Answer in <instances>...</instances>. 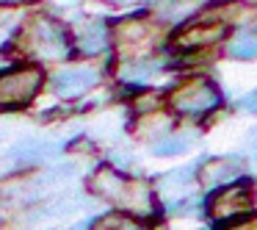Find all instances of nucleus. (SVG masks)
Listing matches in <instances>:
<instances>
[{
  "mask_svg": "<svg viewBox=\"0 0 257 230\" xmlns=\"http://www.w3.org/2000/svg\"><path fill=\"white\" fill-rule=\"evenodd\" d=\"M152 36L150 25L144 23V20H127V23H122L116 28V42L127 50V47H139L144 45L147 39Z\"/></svg>",
  "mask_w": 257,
  "mask_h": 230,
  "instance_id": "1a4fd4ad",
  "label": "nucleus"
},
{
  "mask_svg": "<svg viewBox=\"0 0 257 230\" xmlns=\"http://www.w3.org/2000/svg\"><path fill=\"white\" fill-rule=\"evenodd\" d=\"M227 56L243 58V61L257 58V28H243V31H238V34L229 39V45H227Z\"/></svg>",
  "mask_w": 257,
  "mask_h": 230,
  "instance_id": "9d476101",
  "label": "nucleus"
},
{
  "mask_svg": "<svg viewBox=\"0 0 257 230\" xmlns=\"http://www.w3.org/2000/svg\"><path fill=\"white\" fill-rule=\"evenodd\" d=\"M91 230H147V224L130 213H108V216L97 219Z\"/></svg>",
  "mask_w": 257,
  "mask_h": 230,
  "instance_id": "f8f14e48",
  "label": "nucleus"
},
{
  "mask_svg": "<svg viewBox=\"0 0 257 230\" xmlns=\"http://www.w3.org/2000/svg\"><path fill=\"white\" fill-rule=\"evenodd\" d=\"M199 3L202 0H169L166 6H163V20H177L183 14H191Z\"/></svg>",
  "mask_w": 257,
  "mask_h": 230,
  "instance_id": "4468645a",
  "label": "nucleus"
},
{
  "mask_svg": "<svg viewBox=\"0 0 257 230\" xmlns=\"http://www.w3.org/2000/svg\"><path fill=\"white\" fill-rule=\"evenodd\" d=\"M238 178V164L235 161H224V158H216V161H207L205 164V172H202V180L207 186H218V183H227V180Z\"/></svg>",
  "mask_w": 257,
  "mask_h": 230,
  "instance_id": "9b49d317",
  "label": "nucleus"
},
{
  "mask_svg": "<svg viewBox=\"0 0 257 230\" xmlns=\"http://www.w3.org/2000/svg\"><path fill=\"white\" fill-rule=\"evenodd\" d=\"M75 39H78L80 53L94 56V53H102L108 47V31H105V25H102L100 20H89V23L78 31V36H75Z\"/></svg>",
  "mask_w": 257,
  "mask_h": 230,
  "instance_id": "6e6552de",
  "label": "nucleus"
},
{
  "mask_svg": "<svg viewBox=\"0 0 257 230\" xmlns=\"http://www.w3.org/2000/svg\"><path fill=\"white\" fill-rule=\"evenodd\" d=\"M89 189L94 194H100L102 200L113 202V205L130 211V216H150L155 211V202H152V191L147 189L141 180H133V178H124L122 172L116 169H97L94 178L89 180Z\"/></svg>",
  "mask_w": 257,
  "mask_h": 230,
  "instance_id": "f257e3e1",
  "label": "nucleus"
},
{
  "mask_svg": "<svg viewBox=\"0 0 257 230\" xmlns=\"http://www.w3.org/2000/svg\"><path fill=\"white\" fill-rule=\"evenodd\" d=\"M42 75L39 67L34 64H23L14 69H3L0 72V108H23L36 97L42 89Z\"/></svg>",
  "mask_w": 257,
  "mask_h": 230,
  "instance_id": "7ed1b4c3",
  "label": "nucleus"
},
{
  "mask_svg": "<svg viewBox=\"0 0 257 230\" xmlns=\"http://www.w3.org/2000/svg\"><path fill=\"white\" fill-rule=\"evenodd\" d=\"M172 108L177 114H185V117H202V114H210L221 106V92L213 81L207 78H194L188 84L177 86L169 97Z\"/></svg>",
  "mask_w": 257,
  "mask_h": 230,
  "instance_id": "20e7f679",
  "label": "nucleus"
},
{
  "mask_svg": "<svg viewBox=\"0 0 257 230\" xmlns=\"http://www.w3.org/2000/svg\"><path fill=\"white\" fill-rule=\"evenodd\" d=\"M20 3H31V0H0V6H20Z\"/></svg>",
  "mask_w": 257,
  "mask_h": 230,
  "instance_id": "dca6fc26",
  "label": "nucleus"
},
{
  "mask_svg": "<svg viewBox=\"0 0 257 230\" xmlns=\"http://www.w3.org/2000/svg\"><path fill=\"white\" fill-rule=\"evenodd\" d=\"M224 34H227L224 23H199V25H188L185 31H180L174 45L180 50H199V47H207L213 42L224 39Z\"/></svg>",
  "mask_w": 257,
  "mask_h": 230,
  "instance_id": "0eeeda50",
  "label": "nucleus"
},
{
  "mask_svg": "<svg viewBox=\"0 0 257 230\" xmlns=\"http://www.w3.org/2000/svg\"><path fill=\"white\" fill-rule=\"evenodd\" d=\"M235 230H257V222H251V224H243V227H235Z\"/></svg>",
  "mask_w": 257,
  "mask_h": 230,
  "instance_id": "f3484780",
  "label": "nucleus"
},
{
  "mask_svg": "<svg viewBox=\"0 0 257 230\" xmlns=\"http://www.w3.org/2000/svg\"><path fill=\"white\" fill-rule=\"evenodd\" d=\"M97 84V72L91 67H72L64 72L53 75L50 86L61 100H78L80 95H86L89 89H94Z\"/></svg>",
  "mask_w": 257,
  "mask_h": 230,
  "instance_id": "39448f33",
  "label": "nucleus"
},
{
  "mask_svg": "<svg viewBox=\"0 0 257 230\" xmlns=\"http://www.w3.org/2000/svg\"><path fill=\"white\" fill-rule=\"evenodd\" d=\"M191 141H194V136L177 133V136H169V139H161L152 152H155V156H177V152H185V150H188Z\"/></svg>",
  "mask_w": 257,
  "mask_h": 230,
  "instance_id": "ddd939ff",
  "label": "nucleus"
},
{
  "mask_svg": "<svg viewBox=\"0 0 257 230\" xmlns=\"http://www.w3.org/2000/svg\"><path fill=\"white\" fill-rule=\"evenodd\" d=\"M243 108H246V111H251V114H257V89L251 92V95L243 97Z\"/></svg>",
  "mask_w": 257,
  "mask_h": 230,
  "instance_id": "2eb2a0df",
  "label": "nucleus"
},
{
  "mask_svg": "<svg viewBox=\"0 0 257 230\" xmlns=\"http://www.w3.org/2000/svg\"><path fill=\"white\" fill-rule=\"evenodd\" d=\"M20 50L36 61H64L72 53V42L61 23L45 14H36L25 23L20 34Z\"/></svg>",
  "mask_w": 257,
  "mask_h": 230,
  "instance_id": "f03ea898",
  "label": "nucleus"
},
{
  "mask_svg": "<svg viewBox=\"0 0 257 230\" xmlns=\"http://www.w3.org/2000/svg\"><path fill=\"white\" fill-rule=\"evenodd\" d=\"M251 208V186L249 183H235L227 186L224 191H218L210 202V216L216 219H227V216H238L246 213Z\"/></svg>",
  "mask_w": 257,
  "mask_h": 230,
  "instance_id": "423d86ee",
  "label": "nucleus"
}]
</instances>
